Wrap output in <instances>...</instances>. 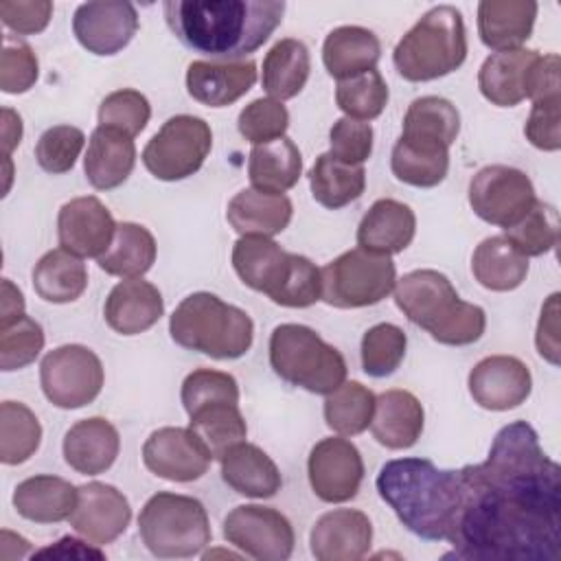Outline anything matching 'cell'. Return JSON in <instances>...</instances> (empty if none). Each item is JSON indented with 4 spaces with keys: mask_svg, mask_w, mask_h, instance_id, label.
<instances>
[{
    "mask_svg": "<svg viewBox=\"0 0 561 561\" xmlns=\"http://www.w3.org/2000/svg\"><path fill=\"white\" fill-rule=\"evenodd\" d=\"M85 263L64 248L46 252L33 267V289L46 302H72L85 291Z\"/></svg>",
    "mask_w": 561,
    "mask_h": 561,
    "instance_id": "74e56055",
    "label": "cell"
},
{
    "mask_svg": "<svg viewBox=\"0 0 561 561\" xmlns=\"http://www.w3.org/2000/svg\"><path fill=\"white\" fill-rule=\"evenodd\" d=\"M539 4L533 0H482L478 4V33L486 48L513 50L530 37Z\"/></svg>",
    "mask_w": 561,
    "mask_h": 561,
    "instance_id": "4316f807",
    "label": "cell"
},
{
    "mask_svg": "<svg viewBox=\"0 0 561 561\" xmlns=\"http://www.w3.org/2000/svg\"><path fill=\"white\" fill-rule=\"evenodd\" d=\"M138 533L147 550L160 559L199 554L210 543V522L204 504L191 495L160 491L151 495L140 515Z\"/></svg>",
    "mask_w": 561,
    "mask_h": 561,
    "instance_id": "ba28073f",
    "label": "cell"
},
{
    "mask_svg": "<svg viewBox=\"0 0 561 561\" xmlns=\"http://www.w3.org/2000/svg\"><path fill=\"white\" fill-rule=\"evenodd\" d=\"M307 476L313 493L322 502H348L362 486L364 460L351 440L340 436L322 438L309 451Z\"/></svg>",
    "mask_w": 561,
    "mask_h": 561,
    "instance_id": "5bb4252c",
    "label": "cell"
},
{
    "mask_svg": "<svg viewBox=\"0 0 561 561\" xmlns=\"http://www.w3.org/2000/svg\"><path fill=\"white\" fill-rule=\"evenodd\" d=\"M105 381L99 355L81 344H64L44 355L39 383L46 399L61 410H77L92 403Z\"/></svg>",
    "mask_w": 561,
    "mask_h": 561,
    "instance_id": "8fae6325",
    "label": "cell"
},
{
    "mask_svg": "<svg viewBox=\"0 0 561 561\" xmlns=\"http://www.w3.org/2000/svg\"><path fill=\"white\" fill-rule=\"evenodd\" d=\"M535 344H537V353L546 362H550L552 366L559 364L561 346H559V294L557 291L541 307Z\"/></svg>",
    "mask_w": 561,
    "mask_h": 561,
    "instance_id": "94428289",
    "label": "cell"
},
{
    "mask_svg": "<svg viewBox=\"0 0 561 561\" xmlns=\"http://www.w3.org/2000/svg\"><path fill=\"white\" fill-rule=\"evenodd\" d=\"M309 186L320 206L337 210L362 197L366 171L362 164H344L331 153H320L309 171Z\"/></svg>",
    "mask_w": 561,
    "mask_h": 561,
    "instance_id": "ab89813d",
    "label": "cell"
},
{
    "mask_svg": "<svg viewBox=\"0 0 561 561\" xmlns=\"http://www.w3.org/2000/svg\"><path fill=\"white\" fill-rule=\"evenodd\" d=\"M471 272L484 289L513 291L528 276V259L504 234H495L473 250Z\"/></svg>",
    "mask_w": 561,
    "mask_h": 561,
    "instance_id": "d590c367",
    "label": "cell"
},
{
    "mask_svg": "<svg viewBox=\"0 0 561 561\" xmlns=\"http://www.w3.org/2000/svg\"><path fill=\"white\" fill-rule=\"evenodd\" d=\"M77 489L79 497L70 515V526L94 546H105L118 539L131 522L127 497L105 482H88Z\"/></svg>",
    "mask_w": 561,
    "mask_h": 561,
    "instance_id": "ac0fdd59",
    "label": "cell"
},
{
    "mask_svg": "<svg viewBox=\"0 0 561 561\" xmlns=\"http://www.w3.org/2000/svg\"><path fill=\"white\" fill-rule=\"evenodd\" d=\"M467 383L469 394L480 408L504 412L522 405L530 397L533 375L513 355H491L471 368Z\"/></svg>",
    "mask_w": 561,
    "mask_h": 561,
    "instance_id": "d6986e66",
    "label": "cell"
},
{
    "mask_svg": "<svg viewBox=\"0 0 561 561\" xmlns=\"http://www.w3.org/2000/svg\"><path fill=\"white\" fill-rule=\"evenodd\" d=\"M320 298H322L320 267H316V263H311L307 256L294 254L289 278L272 302H276L280 307L302 309V307H311Z\"/></svg>",
    "mask_w": 561,
    "mask_h": 561,
    "instance_id": "11a10c76",
    "label": "cell"
},
{
    "mask_svg": "<svg viewBox=\"0 0 561 561\" xmlns=\"http://www.w3.org/2000/svg\"><path fill=\"white\" fill-rule=\"evenodd\" d=\"M322 298L337 309H357L381 302L397 285L394 261L386 254H375L353 248L322 270Z\"/></svg>",
    "mask_w": 561,
    "mask_h": 561,
    "instance_id": "9c48e42d",
    "label": "cell"
},
{
    "mask_svg": "<svg viewBox=\"0 0 561 561\" xmlns=\"http://www.w3.org/2000/svg\"><path fill=\"white\" fill-rule=\"evenodd\" d=\"M37 75L39 66L33 48L7 37L0 53V90L7 94H22L35 85Z\"/></svg>",
    "mask_w": 561,
    "mask_h": 561,
    "instance_id": "db71d44e",
    "label": "cell"
},
{
    "mask_svg": "<svg viewBox=\"0 0 561 561\" xmlns=\"http://www.w3.org/2000/svg\"><path fill=\"white\" fill-rule=\"evenodd\" d=\"M221 480L239 495L245 497H274L283 478L276 462L256 445L239 443L221 458Z\"/></svg>",
    "mask_w": 561,
    "mask_h": 561,
    "instance_id": "f1b7e54d",
    "label": "cell"
},
{
    "mask_svg": "<svg viewBox=\"0 0 561 561\" xmlns=\"http://www.w3.org/2000/svg\"><path fill=\"white\" fill-rule=\"evenodd\" d=\"M302 175V156L287 136L254 145L248 158V178L254 191L285 195Z\"/></svg>",
    "mask_w": 561,
    "mask_h": 561,
    "instance_id": "836d02e7",
    "label": "cell"
},
{
    "mask_svg": "<svg viewBox=\"0 0 561 561\" xmlns=\"http://www.w3.org/2000/svg\"><path fill=\"white\" fill-rule=\"evenodd\" d=\"M175 344L215 359L243 357L254 340L252 318L210 291L186 296L169 318Z\"/></svg>",
    "mask_w": 561,
    "mask_h": 561,
    "instance_id": "5b68a950",
    "label": "cell"
},
{
    "mask_svg": "<svg viewBox=\"0 0 561 561\" xmlns=\"http://www.w3.org/2000/svg\"><path fill=\"white\" fill-rule=\"evenodd\" d=\"M42 443V425L33 410L20 401L0 403V460L4 465L26 462Z\"/></svg>",
    "mask_w": 561,
    "mask_h": 561,
    "instance_id": "ee69618b",
    "label": "cell"
},
{
    "mask_svg": "<svg viewBox=\"0 0 561 561\" xmlns=\"http://www.w3.org/2000/svg\"><path fill=\"white\" fill-rule=\"evenodd\" d=\"M331 156L344 164H364L373 153V127L355 118H337L329 131Z\"/></svg>",
    "mask_w": 561,
    "mask_h": 561,
    "instance_id": "9f6ffc18",
    "label": "cell"
},
{
    "mask_svg": "<svg viewBox=\"0 0 561 561\" xmlns=\"http://www.w3.org/2000/svg\"><path fill=\"white\" fill-rule=\"evenodd\" d=\"M134 138L110 127H96L88 140L83 171L88 182L99 191L121 186L134 171Z\"/></svg>",
    "mask_w": 561,
    "mask_h": 561,
    "instance_id": "83f0119b",
    "label": "cell"
},
{
    "mask_svg": "<svg viewBox=\"0 0 561 561\" xmlns=\"http://www.w3.org/2000/svg\"><path fill=\"white\" fill-rule=\"evenodd\" d=\"M375 394L359 381H344L324 399V421L340 436H355L370 427Z\"/></svg>",
    "mask_w": 561,
    "mask_h": 561,
    "instance_id": "7bdbcfd3",
    "label": "cell"
},
{
    "mask_svg": "<svg viewBox=\"0 0 561 561\" xmlns=\"http://www.w3.org/2000/svg\"><path fill=\"white\" fill-rule=\"evenodd\" d=\"M224 537L230 546L259 561H285L294 552L289 519L270 506L241 504L224 519Z\"/></svg>",
    "mask_w": 561,
    "mask_h": 561,
    "instance_id": "4fadbf2b",
    "label": "cell"
},
{
    "mask_svg": "<svg viewBox=\"0 0 561 561\" xmlns=\"http://www.w3.org/2000/svg\"><path fill=\"white\" fill-rule=\"evenodd\" d=\"M390 169L397 180L416 188L438 186L449 171V149L430 147L397 138L390 156Z\"/></svg>",
    "mask_w": 561,
    "mask_h": 561,
    "instance_id": "b9f144b4",
    "label": "cell"
},
{
    "mask_svg": "<svg viewBox=\"0 0 561 561\" xmlns=\"http://www.w3.org/2000/svg\"><path fill=\"white\" fill-rule=\"evenodd\" d=\"M188 430L204 443L213 460H221L228 449L248 436L245 419L239 403H210L188 414Z\"/></svg>",
    "mask_w": 561,
    "mask_h": 561,
    "instance_id": "60d3db41",
    "label": "cell"
},
{
    "mask_svg": "<svg viewBox=\"0 0 561 561\" xmlns=\"http://www.w3.org/2000/svg\"><path fill=\"white\" fill-rule=\"evenodd\" d=\"M22 140V118L11 107H2V158H11V151Z\"/></svg>",
    "mask_w": 561,
    "mask_h": 561,
    "instance_id": "e7e4bbea",
    "label": "cell"
},
{
    "mask_svg": "<svg viewBox=\"0 0 561 561\" xmlns=\"http://www.w3.org/2000/svg\"><path fill=\"white\" fill-rule=\"evenodd\" d=\"M465 59V20L451 4H438L423 13L392 50L397 72L414 83L440 79L458 70Z\"/></svg>",
    "mask_w": 561,
    "mask_h": 561,
    "instance_id": "8992f818",
    "label": "cell"
},
{
    "mask_svg": "<svg viewBox=\"0 0 561 561\" xmlns=\"http://www.w3.org/2000/svg\"><path fill=\"white\" fill-rule=\"evenodd\" d=\"M24 316V296L22 291L9 280L2 278V291H0V327L15 322Z\"/></svg>",
    "mask_w": 561,
    "mask_h": 561,
    "instance_id": "be15d7a7",
    "label": "cell"
},
{
    "mask_svg": "<svg viewBox=\"0 0 561 561\" xmlns=\"http://www.w3.org/2000/svg\"><path fill=\"white\" fill-rule=\"evenodd\" d=\"M294 252L270 237H239L232 245V267L243 285L274 300L291 272Z\"/></svg>",
    "mask_w": 561,
    "mask_h": 561,
    "instance_id": "44dd1931",
    "label": "cell"
},
{
    "mask_svg": "<svg viewBox=\"0 0 561 561\" xmlns=\"http://www.w3.org/2000/svg\"><path fill=\"white\" fill-rule=\"evenodd\" d=\"M270 364L283 381L313 394L327 397L346 381L344 355L305 324L287 322L272 331Z\"/></svg>",
    "mask_w": 561,
    "mask_h": 561,
    "instance_id": "52a82bcc",
    "label": "cell"
},
{
    "mask_svg": "<svg viewBox=\"0 0 561 561\" xmlns=\"http://www.w3.org/2000/svg\"><path fill=\"white\" fill-rule=\"evenodd\" d=\"M239 134L252 145H265L283 138L289 127V112L276 99H254L237 118Z\"/></svg>",
    "mask_w": 561,
    "mask_h": 561,
    "instance_id": "f5cc1de1",
    "label": "cell"
},
{
    "mask_svg": "<svg viewBox=\"0 0 561 561\" xmlns=\"http://www.w3.org/2000/svg\"><path fill=\"white\" fill-rule=\"evenodd\" d=\"M85 145V134L72 125H53L48 127L37 145H35V160L37 164L53 175L68 173L77 158L81 156Z\"/></svg>",
    "mask_w": 561,
    "mask_h": 561,
    "instance_id": "f907efd6",
    "label": "cell"
},
{
    "mask_svg": "<svg viewBox=\"0 0 561 561\" xmlns=\"http://www.w3.org/2000/svg\"><path fill=\"white\" fill-rule=\"evenodd\" d=\"M213 456L188 427H160L142 445L145 467L169 482L199 480Z\"/></svg>",
    "mask_w": 561,
    "mask_h": 561,
    "instance_id": "9a60e30c",
    "label": "cell"
},
{
    "mask_svg": "<svg viewBox=\"0 0 561 561\" xmlns=\"http://www.w3.org/2000/svg\"><path fill=\"white\" fill-rule=\"evenodd\" d=\"M506 239L519 250L526 259L541 256L554 250L559 241V215L557 208L548 202L537 199L533 208L511 228L504 230Z\"/></svg>",
    "mask_w": 561,
    "mask_h": 561,
    "instance_id": "bcb514c9",
    "label": "cell"
},
{
    "mask_svg": "<svg viewBox=\"0 0 561 561\" xmlns=\"http://www.w3.org/2000/svg\"><path fill=\"white\" fill-rule=\"evenodd\" d=\"M171 33L213 61H237L259 50L283 22V0H167Z\"/></svg>",
    "mask_w": 561,
    "mask_h": 561,
    "instance_id": "7a4b0ae2",
    "label": "cell"
},
{
    "mask_svg": "<svg viewBox=\"0 0 561 561\" xmlns=\"http://www.w3.org/2000/svg\"><path fill=\"white\" fill-rule=\"evenodd\" d=\"M256 83V64L237 61H204L197 59L186 70L188 94L208 107H226L239 101Z\"/></svg>",
    "mask_w": 561,
    "mask_h": 561,
    "instance_id": "7402d4cb",
    "label": "cell"
},
{
    "mask_svg": "<svg viewBox=\"0 0 561 561\" xmlns=\"http://www.w3.org/2000/svg\"><path fill=\"white\" fill-rule=\"evenodd\" d=\"M116 226L112 213L99 197H75L57 215L59 245L79 259H99L112 245Z\"/></svg>",
    "mask_w": 561,
    "mask_h": 561,
    "instance_id": "e0dca14e",
    "label": "cell"
},
{
    "mask_svg": "<svg viewBox=\"0 0 561 561\" xmlns=\"http://www.w3.org/2000/svg\"><path fill=\"white\" fill-rule=\"evenodd\" d=\"M379 57L381 42L364 26H337L324 37L322 44L324 68L337 81L373 70Z\"/></svg>",
    "mask_w": 561,
    "mask_h": 561,
    "instance_id": "d6a6232c",
    "label": "cell"
},
{
    "mask_svg": "<svg viewBox=\"0 0 561 561\" xmlns=\"http://www.w3.org/2000/svg\"><path fill=\"white\" fill-rule=\"evenodd\" d=\"M182 405L186 414L210 403H239L237 379L224 370L197 368L182 381Z\"/></svg>",
    "mask_w": 561,
    "mask_h": 561,
    "instance_id": "816d5d0a",
    "label": "cell"
},
{
    "mask_svg": "<svg viewBox=\"0 0 561 561\" xmlns=\"http://www.w3.org/2000/svg\"><path fill=\"white\" fill-rule=\"evenodd\" d=\"M79 489L59 476H33L13 491V506L20 517L35 524H57L70 519Z\"/></svg>",
    "mask_w": 561,
    "mask_h": 561,
    "instance_id": "f546056e",
    "label": "cell"
},
{
    "mask_svg": "<svg viewBox=\"0 0 561 561\" xmlns=\"http://www.w3.org/2000/svg\"><path fill=\"white\" fill-rule=\"evenodd\" d=\"M138 31V13L131 2H83L72 15L77 42L92 55L107 57L123 50Z\"/></svg>",
    "mask_w": 561,
    "mask_h": 561,
    "instance_id": "2e32d148",
    "label": "cell"
},
{
    "mask_svg": "<svg viewBox=\"0 0 561 561\" xmlns=\"http://www.w3.org/2000/svg\"><path fill=\"white\" fill-rule=\"evenodd\" d=\"M539 50L513 48L489 55L478 70V88L497 107H515L526 99V72Z\"/></svg>",
    "mask_w": 561,
    "mask_h": 561,
    "instance_id": "1f68e13d",
    "label": "cell"
},
{
    "mask_svg": "<svg viewBox=\"0 0 561 561\" xmlns=\"http://www.w3.org/2000/svg\"><path fill=\"white\" fill-rule=\"evenodd\" d=\"M408 337L401 327L379 322L370 327L362 337V368L370 377L392 375L405 357Z\"/></svg>",
    "mask_w": 561,
    "mask_h": 561,
    "instance_id": "7dc6e473",
    "label": "cell"
},
{
    "mask_svg": "<svg viewBox=\"0 0 561 561\" xmlns=\"http://www.w3.org/2000/svg\"><path fill=\"white\" fill-rule=\"evenodd\" d=\"M460 131V114L456 105L443 96H419L403 116L401 138L419 145L449 149Z\"/></svg>",
    "mask_w": 561,
    "mask_h": 561,
    "instance_id": "e575fe53",
    "label": "cell"
},
{
    "mask_svg": "<svg viewBox=\"0 0 561 561\" xmlns=\"http://www.w3.org/2000/svg\"><path fill=\"white\" fill-rule=\"evenodd\" d=\"M416 232L414 210L397 199H377L357 226V245L375 254L403 252Z\"/></svg>",
    "mask_w": 561,
    "mask_h": 561,
    "instance_id": "d4e9b609",
    "label": "cell"
},
{
    "mask_svg": "<svg viewBox=\"0 0 561 561\" xmlns=\"http://www.w3.org/2000/svg\"><path fill=\"white\" fill-rule=\"evenodd\" d=\"M64 460L70 469L83 476L107 471L121 449L118 430L103 416L77 421L64 436Z\"/></svg>",
    "mask_w": 561,
    "mask_h": 561,
    "instance_id": "cb8c5ba5",
    "label": "cell"
},
{
    "mask_svg": "<svg viewBox=\"0 0 561 561\" xmlns=\"http://www.w3.org/2000/svg\"><path fill=\"white\" fill-rule=\"evenodd\" d=\"M2 24L18 35L42 33L53 18V2L48 0H4L0 2Z\"/></svg>",
    "mask_w": 561,
    "mask_h": 561,
    "instance_id": "680465c9",
    "label": "cell"
},
{
    "mask_svg": "<svg viewBox=\"0 0 561 561\" xmlns=\"http://www.w3.org/2000/svg\"><path fill=\"white\" fill-rule=\"evenodd\" d=\"M33 557H59V559H105V554L88 543H83L81 539L75 537H61L57 543L46 546L37 552H33Z\"/></svg>",
    "mask_w": 561,
    "mask_h": 561,
    "instance_id": "6125c7cd",
    "label": "cell"
},
{
    "mask_svg": "<svg viewBox=\"0 0 561 561\" xmlns=\"http://www.w3.org/2000/svg\"><path fill=\"white\" fill-rule=\"evenodd\" d=\"M44 348V329L31 316H22L0 327V368L4 373L20 370L37 359Z\"/></svg>",
    "mask_w": 561,
    "mask_h": 561,
    "instance_id": "c3c4849f",
    "label": "cell"
},
{
    "mask_svg": "<svg viewBox=\"0 0 561 561\" xmlns=\"http://www.w3.org/2000/svg\"><path fill=\"white\" fill-rule=\"evenodd\" d=\"M309 543L318 561H357L370 550L373 524L357 508H335L316 519Z\"/></svg>",
    "mask_w": 561,
    "mask_h": 561,
    "instance_id": "ffe728a7",
    "label": "cell"
},
{
    "mask_svg": "<svg viewBox=\"0 0 561 561\" xmlns=\"http://www.w3.org/2000/svg\"><path fill=\"white\" fill-rule=\"evenodd\" d=\"M375 484L412 535L425 541L449 539L462 500L460 469H438L427 458H397L379 469Z\"/></svg>",
    "mask_w": 561,
    "mask_h": 561,
    "instance_id": "3957f363",
    "label": "cell"
},
{
    "mask_svg": "<svg viewBox=\"0 0 561 561\" xmlns=\"http://www.w3.org/2000/svg\"><path fill=\"white\" fill-rule=\"evenodd\" d=\"M559 70H561V59L557 53H548V55L539 53L526 72V83H524L526 99L535 103L541 99L561 96Z\"/></svg>",
    "mask_w": 561,
    "mask_h": 561,
    "instance_id": "91938a15",
    "label": "cell"
},
{
    "mask_svg": "<svg viewBox=\"0 0 561 561\" xmlns=\"http://www.w3.org/2000/svg\"><path fill=\"white\" fill-rule=\"evenodd\" d=\"M425 412L421 401L408 390H386L375 397L370 432L388 449H408L423 434Z\"/></svg>",
    "mask_w": 561,
    "mask_h": 561,
    "instance_id": "484cf974",
    "label": "cell"
},
{
    "mask_svg": "<svg viewBox=\"0 0 561 561\" xmlns=\"http://www.w3.org/2000/svg\"><path fill=\"white\" fill-rule=\"evenodd\" d=\"M469 206L486 224L511 228L537 202L530 178L506 164L482 167L469 182Z\"/></svg>",
    "mask_w": 561,
    "mask_h": 561,
    "instance_id": "7c38bea8",
    "label": "cell"
},
{
    "mask_svg": "<svg viewBox=\"0 0 561 561\" xmlns=\"http://www.w3.org/2000/svg\"><path fill=\"white\" fill-rule=\"evenodd\" d=\"M335 103L348 118L373 121L388 105V85L381 72L373 68L337 81Z\"/></svg>",
    "mask_w": 561,
    "mask_h": 561,
    "instance_id": "f6af8a7d",
    "label": "cell"
},
{
    "mask_svg": "<svg viewBox=\"0 0 561 561\" xmlns=\"http://www.w3.org/2000/svg\"><path fill=\"white\" fill-rule=\"evenodd\" d=\"M96 116H99V127L118 129L134 138L147 127L151 118V105L142 92L123 88L107 94L101 101Z\"/></svg>",
    "mask_w": 561,
    "mask_h": 561,
    "instance_id": "681fc988",
    "label": "cell"
},
{
    "mask_svg": "<svg viewBox=\"0 0 561 561\" xmlns=\"http://www.w3.org/2000/svg\"><path fill=\"white\" fill-rule=\"evenodd\" d=\"M213 149L210 125L191 114H178L151 136L142 149L145 169L162 182H178L197 173Z\"/></svg>",
    "mask_w": 561,
    "mask_h": 561,
    "instance_id": "30bf717a",
    "label": "cell"
},
{
    "mask_svg": "<svg viewBox=\"0 0 561 561\" xmlns=\"http://www.w3.org/2000/svg\"><path fill=\"white\" fill-rule=\"evenodd\" d=\"M294 215L287 195L261 193L254 188L239 191L226 208L228 224L241 237H274L283 232Z\"/></svg>",
    "mask_w": 561,
    "mask_h": 561,
    "instance_id": "4dcf8cb0",
    "label": "cell"
},
{
    "mask_svg": "<svg viewBox=\"0 0 561 561\" xmlns=\"http://www.w3.org/2000/svg\"><path fill=\"white\" fill-rule=\"evenodd\" d=\"M526 140L541 151L561 149V96H550L533 103L524 125Z\"/></svg>",
    "mask_w": 561,
    "mask_h": 561,
    "instance_id": "6f0895ef",
    "label": "cell"
},
{
    "mask_svg": "<svg viewBox=\"0 0 561 561\" xmlns=\"http://www.w3.org/2000/svg\"><path fill=\"white\" fill-rule=\"evenodd\" d=\"M311 72V57L309 48L294 37H285L276 42L265 59H263V75L261 83L270 99L287 101L294 99L307 83Z\"/></svg>",
    "mask_w": 561,
    "mask_h": 561,
    "instance_id": "8d00e7d4",
    "label": "cell"
},
{
    "mask_svg": "<svg viewBox=\"0 0 561 561\" xmlns=\"http://www.w3.org/2000/svg\"><path fill=\"white\" fill-rule=\"evenodd\" d=\"M394 302L403 316L447 346H467L482 337L486 313L465 302L451 280L436 270H414L394 285Z\"/></svg>",
    "mask_w": 561,
    "mask_h": 561,
    "instance_id": "277c9868",
    "label": "cell"
},
{
    "mask_svg": "<svg viewBox=\"0 0 561 561\" xmlns=\"http://www.w3.org/2000/svg\"><path fill=\"white\" fill-rule=\"evenodd\" d=\"M164 313V300L156 285L142 278H125L105 298L103 316L112 331L138 335L151 329Z\"/></svg>",
    "mask_w": 561,
    "mask_h": 561,
    "instance_id": "603a6c76",
    "label": "cell"
},
{
    "mask_svg": "<svg viewBox=\"0 0 561 561\" xmlns=\"http://www.w3.org/2000/svg\"><path fill=\"white\" fill-rule=\"evenodd\" d=\"M447 557L473 561L561 559V467L526 421L504 425L484 462L465 465Z\"/></svg>",
    "mask_w": 561,
    "mask_h": 561,
    "instance_id": "6da1fadb",
    "label": "cell"
},
{
    "mask_svg": "<svg viewBox=\"0 0 561 561\" xmlns=\"http://www.w3.org/2000/svg\"><path fill=\"white\" fill-rule=\"evenodd\" d=\"M156 261V239L153 234L134 221H123L116 226V234L105 254L96 259L99 267L118 278H140L151 270Z\"/></svg>",
    "mask_w": 561,
    "mask_h": 561,
    "instance_id": "f35d334b",
    "label": "cell"
}]
</instances>
